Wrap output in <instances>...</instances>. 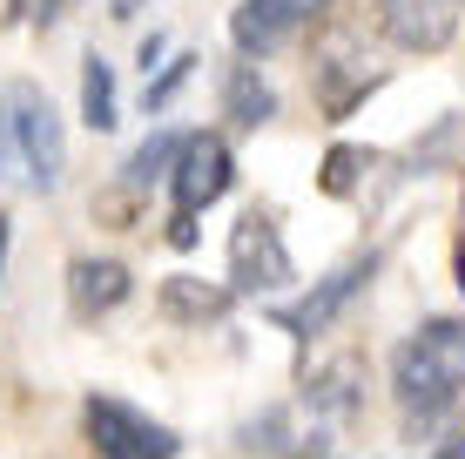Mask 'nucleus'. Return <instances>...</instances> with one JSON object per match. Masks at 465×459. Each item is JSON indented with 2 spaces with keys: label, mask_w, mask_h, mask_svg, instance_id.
Returning a JSON list of instances; mask_svg holds the SVG:
<instances>
[{
  "label": "nucleus",
  "mask_w": 465,
  "mask_h": 459,
  "mask_svg": "<svg viewBox=\"0 0 465 459\" xmlns=\"http://www.w3.org/2000/svg\"><path fill=\"white\" fill-rule=\"evenodd\" d=\"M163 311L175 324H216L230 311V291L223 284H196V277H163Z\"/></svg>",
  "instance_id": "nucleus-11"
},
{
  "label": "nucleus",
  "mask_w": 465,
  "mask_h": 459,
  "mask_svg": "<svg viewBox=\"0 0 465 459\" xmlns=\"http://www.w3.org/2000/svg\"><path fill=\"white\" fill-rule=\"evenodd\" d=\"M358 169H371V155H358V149H331L324 189H331V196H351V183H358Z\"/></svg>",
  "instance_id": "nucleus-14"
},
{
  "label": "nucleus",
  "mask_w": 465,
  "mask_h": 459,
  "mask_svg": "<svg viewBox=\"0 0 465 459\" xmlns=\"http://www.w3.org/2000/svg\"><path fill=\"white\" fill-rule=\"evenodd\" d=\"M291 277H297V264H291V250H283L277 224H270L263 210L236 216V230H230V284L236 291H283Z\"/></svg>",
  "instance_id": "nucleus-4"
},
{
  "label": "nucleus",
  "mask_w": 465,
  "mask_h": 459,
  "mask_svg": "<svg viewBox=\"0 0 465 459\" xmlns=\"http://www.w3.org/2000/svg\"><path fill=\"white\" fill-rule=\"evenodd\" d=\"M61 0H14V21H54Z\"/></svg>",
  "instance_id": "nucleus-15"
},
{
  "label": "nucleus",
  "mask_w": 465,
  "mask_h": 459,
  "mask_svg": "<svg viewBox=\"0 0 465 459\" xmlns=\"http://www.w3.org/2000/svg\"><path fill=\"white\" fill-rule=\"evenodd\" d=\"M61 169H68V135H61L54 102L35 82H7L0 88V176L47 196L61 189Z\"/></svg>",
  "instance_id": "nucleus-2"
},
{
  "label": "nucleus",
  "mask_w": 465,
  "mask_h": 459,
  "mask_svg": "<svg viewBox=\"0 0 465 459\" xmlns=\"http://www.w3.org/2000/svg\"><path fill=\"white\" fill-rule=\"evenodd\" d=\"M459 284H465V250H459Z\"/></svg>",
  "instance_id": "nucleus-18"
},
{
  "label": "nucleus",
  "mask_w": 465,
  "mask_h": 459,
  "mask_svg": "<svg viewBox=\"0 0 465 459\" xmlns=\"http://www.w3.org/2000/svg\"><path fill=\"white\" fill-rule=\"evenodd\" d=\"M371 271H378V257H351V264H338V271L317 277L291 311H277V324L291 331V338H317V331H331V324H338V311L364 291V284H371Z\"/></svg>",
  "instance_id": "nucleus-8"
},
{
  "label": "nucleus",
  "mask_w": 465,
  "mask_h": 459,
  "mask_svg": "<svg viewBox=\"0 0 465 459\" xmlns=\"http://www.w3.org/2000/svg\"><path fill=\"white\" fill-rule=\"evenodd\" d=\"M236 176V163H230V142L223 135H189L183 142V155H175V169H169V189H175V216H196V210H210V203L230 189Z\"/></svg>",
  "instance_id": "nucleus-7"
},
{
  "label": "nucleus",
  "mask_w": 465,
  "mask_h": 459,
  "mask_svg": "<svg viewBox=\"0 0 465 459\" xmlns=\"http://www.w3.org/2000/svg\"><path fill=\"white\" fill-rule=\"evenodd\" d=\"M82 425H88L94 459H175L183 453V439H175L169 425H155L149 413H135V405H122V399H88Z\"/></svg>",
  "instance_id": "nucleus-3"
},
{
  "label": "nucleus",
  "mask_w": 465,
  "mask_h": 459,
  "mask_svg": "<svg viewBox=\"0 0 465 459\" xmlns=\"http://www.w3.org/2000/svg\"><path fill=\"white\" fill-rule=\"evenodd\" d=\"M122 297H128V264H115V257H74L68 264V304L82 318H102Z\"/></svg>",
  "instance_id": "nucleus-9"
},
{
  "label": "nucleus",
  "mask_w": 465,
  "mask_h": 459,
  "mask_svg": "<svg viewBox=\"0 0 465 459\" xmlns=\"http://www.w3.org/2000/svg\"><path fill=\"white\" fill-rule=\"evenodd\" d=\"M223 115L236 122V129H256V122L277 115V95H270V82L256 75V61H236L230 82H223Z\"/></svg>",
  "instance_id": "nucleus-10"
},
{
  "label": "nucleus",
  "mask_w": 465,
  "mask_h": 459,
  "mask_svg": "<svg viewBox=\"0 0 465 459\" xmlns=\"http://www.w3.org/2000/svg\"><path fill=\"white\" fill-rule=\"evenodd\" d=\"M183 142L189 135H149L135 155H128V183H149V176H169L175 169V155H183Z\"/></svg>",
  "instance_id": "nucleus-13"
},
{
  "label": "nucleus",
  "mask_w": 465,
  "mask_h": 459,
  "mask_svg": "<svg viewBox=\"0 0 465 459\" xmlns=\"http://www.w3.org/2000/svg\"><path fill=\"white\" fill-rule=\"evenodd\" d=\"M82 122L88 129H115V68H108L102 55H88L82 61Z\"/></svg>",
  "instance_id": "nucleus-12"
},
{
  "label": "nucleus",
  "mask_w": 465,
  "mask_h": 459,
  "mask_svg": "<svg viewBox=\"0 0 465 459\" xmlns=\"http://www.w3.org/2000/svg\"><path fill=\"white\" fill-rule=\"evenodd\" d=\"M465 392V318H431L391 352V399L411 425H439Z\"/></svg>",
  "instance_id": "nucleus-1"
},
{
  "label": "nucleus",
  "mask_w": 465,
  "mask_h": 459,
  "mask_svg": "<svg viewBox=\"0 0 465 459\" xmlns=\"http://www.w3.org/2000/svg\"><path fill=\"white\" fill-rule=\"evenodd\" d=\"M459 21H465V0H378L384 41L405 47V55H439L459 35Z\"/></svg>",
  "instance_id": "nucleus-6"
},
{
  "label": "nucleus",
  "mask_w": 465,
  "mask_h": 459,
  "mask_svg": "<svg viewBox=\"0 0 465 459\" xmlns=\"http://www.w3.org/2000/svg\"><path fill=\"white\" fill-rule=\"evenodd\" d=\"M0 264H7V216H0Z\"/></svg>",
  "instance_id": "nucleus-17"
},
{
  "label": "nucleus",
  "mask_w": 465,
  "mask_h": 459,
  "mask_svg": "<svg viewBox=\"0 0 465 459\" xmlns=\"http://www.w3.org/2000/svg\"><path fill=\"white\" fill-rule=\"evenodd\" d=\"M431 459H465V439H439V453Z\"/></svg>",
  "instance_id": "nucleus-16"
},
{
  "label": "nucleus",
  "mask_w": 465,
  "mask_h": 459,
  "mask_svg": "<svg viewBox=\"0 0 465 459\" xmlns=\"http://www.w3.org/2000/svg\"><path fill=\"white\" fill-rule=\"evenodd\" d=\"M324 7L331 0H243V7L230 14V41H236L243 61H263V55H277V47H291Z\"/></svg>",
  "instance_id": "nucleus-5"
}]
</instances>
